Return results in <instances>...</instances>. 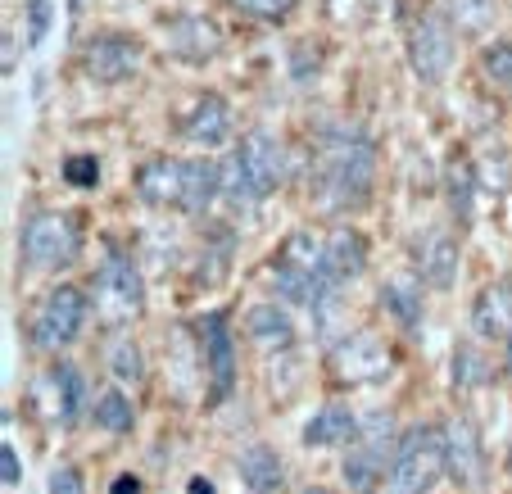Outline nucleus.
Wrapping results in <instances>:
<instances>
[{
	"mask_svg": "<svg viewBox=\"0 0 512 494\" xmlns=\"http://www.w3.org/2000/svg\"><path fill=\"white\" fill-rule=\"evenodd\" d=\"M372 173H377V150L368 136H331L327 150L318 159V195L327 209H349L363 204L372 191Z\"/></svg>",
	"mask_w": 512,
	"mask_h": 494,
	"instance_id": "nucleus-1",
	"label": "nucleus"
},
{
	"mask_svg": "<svg viewBox=\"0 0 512 494\" xmlns=\"http://www.w3.org/2000/svg\"><path fill=\"white\" fill-rule=\"evenodd\" d=\"M281 182V146L277 136L250 132L241 136L236 155L223 164V200L227 204H263Z\"/></svg>",
	"mask_w": 512,
	"mask_h": 494,
	"instance_id": "nucleus-2",
	"label": "nucleus"
},
{
	"mask_svg": "<svg viewBox=\"0 0 512 494\" xmlns=\"http://www.w3.org/2000/svg\"><path fill=\"white\" fill-rule=\"evenodd\" d=\"M449 472V454H445V427H408L395 445L386 472V494H426L440 476Z\"/></svg>",
	"mask_w": 512,
	"mask_h": 494,
	"instance_id": "nucleus-3",
	"label": "nucleus"
},
{
	"mask_svg": "<svg viewBox=\"0 0 512 494\" xmlns=\"http://www.w3.org/2000/svg\"><path fill=\"white\" fill-rule=\"evenodd\" d=\"M395 427L386 413H372L368 422H358V436L349 440V458H345V481L354 494H372L377 485H386L390 458H395Z\"/></svg>",
	"mask_w": 512,
	"mask_h": 494,
	"instance_id": "nucleus-4",
	"label": "nucleus"
},
{
	"mask_svg": "<svg viewBox=\"0 0 512 494\" xmlns=\"http://www.w3.org/2000/svg\"><path fill=\"white\" fill-rule=\"evenodd\" d=\"M82 250V232H78V218L73 214H32L23 223V259L28 268L50 272V268H68L78 259Z\"/></svg>",
	"mask_w": 512,
	"mask_h": 494,
	"instance_id": "nucleus-5",
	"label": "nucleus"
},
{
	"mask_svg": "<svg viewBox=\"0 0 512 494\" xmlns=\"http://www.w3.org/2000/svg\"><path fill=\"white\" fill-rule=\"evenodd\" d=\"M82 322H87V295L78 286H59L46 300L37 304V318H32V345L37 349H64L82 336Z\"/></svg>",
	"mask_w": 512,
	"mask_h": 494,
	"instance_id": "nucleus-6",
	"label": "nucleus"
},
{
	"mask_svg": "<svg viewBox=\"0 0 512 494\" xmlns=\"http://www.w3.org/2000/svg\"><path fill=\"white\" fill-rule=\"evenodd\" d=\"M145 300V286H141V272H136L132 259L123 254H109L105 268L96 272V309L105 322H132L141 313Z\"/></svg>",
	"mask_w": 512,
	"mask_h": 494,
	"instance_id": "nucleus-7",
	"label": "nucleus"
},
{
	"mask_svg": "<svg viewBox=\"0 0 512 494\" xmlns=\"http://www.w3.org/2000/svg\"><path fill=\"white\" fill-rule=\"evenodd\" d=\"M408 64H413V73L422 82H440L449 73V64H454V32H449V23L440 14H422L417 19L413 37H408Z\"/></svg>",
	"mask_w": 512,
	"mask_h": 494,
	"instance_id": "nucleus-8",
	"label": "nucleus"
},
{
	"mask_svg": "<svg viewBox=\"0 0 512 494\" xmlns=\"http://www.w3.org/2000/svg\"><path fill=\"white\" fill-rule=\"evenodd\" d=\"M136 64H141V41L136 37H123V32H105V37H91L87 50H82V68H87L91 82H114L132 78Z\"/></svg>",
	"mask_w": 512,
	"mask_h": 494,
	"instance_id": "nucleus-9",
	"label": "nucleus"
},
{
	"mask_svg": "<svg viewBox=\"0 0 512 494\" xmlns=\"http://www.w3.org/2000/svg\"><path fill=\"white\" fill-rule=\"evenodd\" d=\"M200 340H204V372L213 381V399H223L236 381V345L227 331V313H209L200 322Z\"/></svg>",
	"mask_w": 512,
	"mask_h": 494,
	"instance_id": "nucleus-10",
	"label": "nucleus"
},
{
	"mask_svg": "<svg viewBox=\"0 0 512 494\" xmlns=\"http://www.w3.org/2000/svg\"><path fill=\"white\" fill-rule=\"evenodd\" d=\"M336 372H340V381H381V377H390V349L377 336L358 331V336H349L336 349Z\"/></svg>",
	"mask_w": 512,
	"mask_h": 494,
	"instance_id": "nucleus-11",
	"label": "nucleus"
},
{
	"mask_svg": "<svg viewBox=\"0 0 512 494\" xmlns=\"http://www.w3.org/2000/svg\"><path fill=\"white\" fill-rule=\"evenodd\" d=\"M136 195H141L145 204H173V209H182V195H186V159H150V164H141V173H136Z\"/></svg>",
	"mask_w": 512,
	"mask_h": 494,
	"instance_id": "nucleus-12",
	"label": "nucleus"
},
{
	"mask_svg": "<svg viewBox=\"0 0 512 494\" xmlns=\"http://www.w3.org/2000/svg\"><path fill=\"white\" fill-rule=\"evenodd\" d=\"M445 454H449V472L458 476V481L476 485L481 481V436H476V427L467 422V417H458V422H445Z\"/></svg>",
	"mask_w": 512,
	"mask_h": 494,
	"instance_id": "nucleus-13",
	"label": "nucleus"
},
{
	"mask_svg": "<svg viewBox=\"0 0 512 494\" xmlns=\"http://www.w3.org/2000/svg\"><path fill=\"white\" fill-rule=\"evenodd\" d=\"M363 263H368V241H363L354 227H340V232L327 236V250H322V268H327V277L336 281V286L354 281L358 272H363Z\"/></svg>",
	"mask_w": 512,
	"mask_h": 494,
	"instance_id": "nucleus-14",
	"label": "nucleus"
},
{
	"mask_svg": "<svg viewBox=\"0 0 512 494\" xmlns=\"http://www.w3.org/2000/svg\"><path fill=\"white\" fill-rule=\"evenodd\" d=\"M186 136L195 146H223L232 136V105L223 96H213V91L204 100H195V109L186 114Z\"/></svg>",
	"mask_w": 512,
	"mask_h": 494,
	"instance_id": "nucleus-15",
	"label": "nucleus"
},
{
	"mask_svg": "<svg viewBox=\"0 0 512 494\" xmlns=\"http://www.w3.org/2000/svg\"><path fill=\"white\" fill-rule=\"evenodd\" d=\"M417 272H422L426 286H435V291H445V286H454L458 277V241L449 232H431L422 241V250H417Z\"/></svg>",
	"mask_w": 512,
	"mask_h": 494,
	"instance_id": "nucleus-16",
	"label": "nucleus"
},
{
	"mask_svg": "<svg viewBox=\"0 0 512 494\" xmlns=\"http://www.w3.org/2000/svg\"><path fill=\"white\" fill-rule=\"evenodd\" d=\"M168 41H173V55L177 59H191V64H204V59H213V55H218V46H223L218 28H213L209 19H200V14H186V19H177L173 28H168Z\"/></svg>",
	"mask_w": 512,
	"mask_h": 494,
	"instance_id": "nucleus-17",
	"label": "nucleus"
},
{
	"mask_svg": "<svg viewBox=\"0 0 512 494\" xmlns=\"http://www.w3.org/2000/svg\"><path fill=\"white\" fill-rule=\"evenodd\" d=\"M358 436V417L349 413V404H322L313 413V422L304 427V445L309 449H340Z\"/></svg>",
	"mask_w": 512,
	"mask_h": 494,
	"instance_id": "nucleus-18",
	"label": "nucleus"
},
{
	"mask_svg": "<svg viewBox=\"0 0 512 494\" xmlns=\"http://www.w3.org/2000/svg\"><path fill=\"white\" fill-rule=\"evenodd\" d=\"M245 336L259 349H290L295 345V322H290V313L277 309V304H254V309L245 313Z\"/></svg>",
	"mask_w": 512,
	"mask_h": 494,
	"instance_id": "nucleus-19",
	"label": "nucleus"
},
{
	"mask_svg": "<svg viewBox=\"0 0 512 494\" xmlns=\"http://www.w3.org/2000/svg\"><path fill=\"white\" fill-rule=\"evenodd\" d=\"M241 481L250 494H277L286 481V467H281L277 449L272 445H250L241 454Z\"/></svg>",
	"mask_w": 512,
	"mask_h": 494,
	"instance_id": "nucleus-20",
	"label": "nucleus"
},
{
	"mask_svg": "<svg viewBox=\"0 0 512 494\" xmlns=\"http://www.w3.org/2000/svg\"><path fill=\"white\" fill-rule=\"evenodd\" d=\"M50 390H55V413L64 427H73L82 417V408H87V381H82V372L73 368V363H55L50 368Z\"/></svg>",
	"mask_w": 512,
	"mask_h": 494,
	"instance_id": "nucleus-21",
	"label": "nucleus"
},
{
	"mask_svg": "<svg viewBox=\"0 0 512 494\" xmlns=\"http://www.w3.org/2000/svg\"><path fill=\"white\" fill-rule=\"evenodd\" d=\"M472 327H476V336H485V340H508L512 336V300H508V291H485L481 300H476V309H472Z\"/></svg>",
	"mask_w": 512,
	"mask_h": 494,
	"instance_id": "nucleus-22",
	"label": "nucleus"
},
{
	"mask_svg": "<svg viewBox=\"0 0 512 494\" xmlns=\"http://www.w3.org/2000/svg\"><path fill=\"white\" fill-rule=\"evenodd\" d=\"M96 427L114 431V436H127V431L136 427V408L123 390H105V395H96Z\"/></svg>",
	"mask_w": 512,
	"mask_h": 494,
	"instance_id": "nucleus-23",
	"label": "nucleus"
},
{
	"mask_svg": "<svg viewBox=\"0 0 512 494\" xmlns=\"http://www.w3.org/2000/svg\"><path fill=\"white\" fill-rule=\"evenodd\" d=\"M381 304L395 313L404 331H417V327H422V300H417L413 286H404V281H390V286H381Z\"/></svg>",
	"mask_w": 512,
	"mask_h": 494,
	"instance_id": "nucleus-24",
	"label": "nucleus"
},
{
	"mask_svg": "<svg viewBox=\"0 0 512 494\" xmlns=\"http://www.w3.org/2000/svg\"><path fill=\"white\" fill-rule=\"evenodd\" d=\"M445 186H449V204H454V214L467 223V218H472V204H476V173H472V164H467V159H454V164H449Z\"/></svg>",
	"mask_w": 512,
	"mask_h": 494,
	"instance_id": "nucleus-25",
	"label": "nucleus"
},
{
	"mask_svg": "<svg viewBox=\"0 0 512 494\" xmlns=\"http://www.w3.org/2000/svg\"><path fill=\"white\" fill-rule=\"evenodd\" d=\"M485 381H490V363H485L472 345H458L454 349V386L476 390V386H485Z\"/></svg>",
	"mask_w": 512,
	"mask_h": 494,
	"instance_id": "nucleus-26",
	"label": "nucleus"
},
{
	"mask_svg": "<svg viewBox=\"0 0 512 494\" xmlns=\"http://www.w3.org/2000/svg\"><path fill=\"white\" fill-rule=\"evenodd\" d=\"M481 68L494 87H512V46L508 41H490L481 50Z\"/></svg>",
	"mask_w": 512,
	"mask_h": 494,
	"instance_id": "nucleus-27",
	"label": "nucleus"
},
{
	"mask_svg": "<svg viewBox=\"0 0 512 494\" xmlns=\"http://www.w3.org/2000/svg\"><path fill=\"white\" fill-rule=\"evenodd\" d=\"M241 14H250V19H263V23H281L295 14V5L300 0H232Z\"/></svg>",
	"mask_w": 512,
	"mask_h": 494,
	"instance_id": "nucleus-28",
	"label": "nucleus"
},
{
	"mask_svg": "<svg viewBox=\"0 0 512 494\" xmlns=\"http://www.w3.org/2000/svg\"><path fill=\"white\" fill-rule=\"evenodd\" d=\"M64 182L78 186V191L96 186V182H100V159H96V155H68V159H64Z\"/></svg>",
	"mask_w": 512,
	"mask_h": 494,
	"instance_id": "nucleus-29",
	"label": "nucleus"
},
{
	"mask_svg": "<svg viewBox=\"0 0 512 494\" xmlns=\"http://www.w3.org/2000/svg\"><path fill=\"white\" fill-rule=\"evenodd\" d=\"M109 372H114L118 381H141V349H136L132 340H118L114 354H109Z\"/></svg>",
	"mask_w": 512,
	"mask_h": 494,
	"instance_id": "nucleus-30",
	"label": "nucleus"
},
{
	"mask_svg": "<svg viewBox=\"0 0 512 494\" xmlns=\"http://www.w3.org/2000/svg\"><path fill=\"white\" fill-rule=\"evenodd\" d=\"M449 5H454V19L472 32L490 23V0H449Z\"/></svg>",
	"mask_w": 512,
	"mask_h": 494,
	"instance_id": "nucleus-31",
	"label": "nucleus"
},
{
	"mask_svg": "<svg viewBox=\"0 0 512 494\" xmlns=\"http://www.w3.org/2000/svg\"><path fill=\"white\" fill-rule=\"evenodd\" d=\"M46 28H50V5L46 0H32L28 5V46H41Z\"/></svg>",
	"mask_w": 512,
	"mask_h": 494,
	"instance_id": "nucleus-32",
	"label": "nucleus"
},
{
	"mask_svg": "<svg viewBox=\"0 0 512 494\" xmlns=\"http://www.w3.org/2000/svg\"><path fill=\"white\" fill-rule=\"evenodd\" d=\"M50 494H87V485H82V472H78V467H59V472L50 476Z\"/></svg>",
	"mask_w": 512,
	"mask_h": 494,
	"instance_id": "nucleus-33",
	"label": "nucleus"
},
{
	"mask_svg": "<svg viewBox=\"0 0 512 494\" xmlns=\"http://www.w3.org/2000/svg\"><path fill=\"white\" fill-rule=\"evenodd\" d=\"M0 481H5V485H19L23 481V467H19L14 445H0Z\"/></svg>",
	"mask_w": 512,
	"mask_h": 494,
	"instance_id": "nucleus-34",
	"label": "nucleus"
},
{
	"mask_svg": "<svg viewBox=\"0 0 512 494\" xmlns=\"http://www.w3.org/2000/svg\"><path fill=\"white\" fill-rule=\"evenodd\" d=\"M109 494H141V481H136L132 472H123V476H114V485H109Z\"/></svg>",
	"mask_w": 512,
	"mask_h": 494,
	"instance_id": "nucleus-35",
	"label": "nucleus"
},
{
	"mask_svg": "<svg viewBox=\"0 0 512 494\" xmlns=\"http://www.w3.org/2000/svg\"><path fill=\"white\" fill-rule=\"evenodd\" d=\"M191 494H213V485L204 481V476H195V481H191Z\"/></svg>",
	"mask_w": 512,
	"mask_h": 494,
	"instance_id": "nucleus-36",
	"label": "nucleus"
},
{
	"mask_svg": "<svg viewBox=\"0 0 512 494\" xmlns=\"http://www.w3.org/2000/svg\"><path fill=\"white\" fill-rule=\"evenodd\" d=\"M304 494H331V490H327V485H309V490H304Z\"/></svg>",
	"mask_w": 512,
	"mask_h": 494,
	"instance_id": "nucleus-37",
	"label": "nucleus"
},
{
	"mask_svg": "<svg viewBox=\"0 0 512 494\" xmlns=\"http://www.w3.org/2000/svg\"><path fill=\"white\" fill-rule=\"evenodd\" d=\"M508 372H512V336H508Z\"/></svg>",
	"mask_w": 512,
	"mask_h": 494,
	"instance_id": "nucleus-38",
	"label": "nucleus"
}]
</instances>
